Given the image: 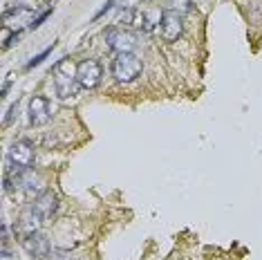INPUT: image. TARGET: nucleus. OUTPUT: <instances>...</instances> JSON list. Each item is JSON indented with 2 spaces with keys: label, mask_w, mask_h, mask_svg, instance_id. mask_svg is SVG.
<instances>
[{
  "label": "nucleus",
  "mask_w": 262,
  "mask_h": 260,
  "mask_svg": "<svg viewBox=\"0 0 262 260\" xmlns=\"http://www.w3.org/2000/svg\"><path fill=\"white\" fill-rule=\"evenodd\" d=\"M52 74H54V90L59 99L76 95V88H81L76 81V65L70 59H61L59 63L52 67Z\"/></svg>",
  "instance_id": "obj_1"
},
{
  "label": "nucleus",
  "mask_w": 262,
  "mask_h": 260,
  "mask_svg": "<svg viewBox=\"0 0 262 260\" xmlns=\"http://www.w3.org/2000/svg\"><path fill=\"white\" fill-rule=\"evenodd\" d=\"M114 81L119 83H133L139 79L141 74V61L135 54H117L110 65Z\"/></svg>",
  "instance_id": "obj_2"
},
{
  "label": "nucleus",
  "mask_w": 262,
  "mask_h": 260,
  "mask_svg": "<svg viewBox=\"0 0 262 260\" xmlns=\"http://www.w3.org/2000/svg\"><path fill=\"white\" fill-rule=\"evenodd\" d=\"M7 164H9V170H14V173L29 170L31 164H34V146H31L27 139L14 142L12 148H9V155H7Z\"/></svg>",
  "instance_id": "obj_3"
},
{
  "label": "nucleus",
  "mask_w": 262,
  "mask_h": 260,
  "mask_svg": "<svg viewBox=\"0 0 262 260\" xmlns=\"http://www.w3.org/2000/svg\"><path fill=\"white\" fill-rule=\"evenodd\" d=\"M108 48H112L117 54H135L137 50V36L123 27H108L103 32Z\"/></svg>",
  "instance_id": "obj_4"
},
{
  "label": "nucleus",
  "mask_w": 262,
  "mask_h": 260,
  "mask_svg": "<svg viewBox=\"0 0 262 260\" xmlns=\"http://www.w3.org/2000/svg\"><path fill=\"white\" fill-rule=\"evenodd\" d=\"M101 76H103V67L99 61L85 59L76 65V81H78V85L85 88V90H94V88L101 83Z\"/></svg>",
  "instance_id": "obj_5"
},
{
  "label": "nucleus",
  "mask_w": 262,
  "mask_h": 260,
  "mask_svg": "<svg viewBox=\"0 0 262 260\" xmlns=\"http://www.w3.org/2000/svg\"><path fill=\"white\" fill-rule=\"evenodd\" d=\"M9 178V175H7ZM14 184L16 186H20V189L25 191L27 195H36L38 197L40 193H45V184H43V178H40L38 173H34V170H23V173H14Z\"/></svg>",
  "instance_id": "obj_6"
},
{
  "label": "nucleus",
  "mask_w": 262,
  "mask_h": 260,
  "mask_svg": "<svg viewBox=\"0 0 262 260\" xmlns=\"http://www.w3.org/2000/svg\"><path fill=\"white\" fill-rule=\"evenodd\" d=\"M43 220H45V218L40 215L34 206H27V209L20 213V218H18V233H20V238L31 236V233H38Z\"/></svg>",
  "instance_id": "obj_7"
},
{
  "label": "nucleus",
  "mask_w": 262,
  "mask_h": 260,
  "mask_svg": "<svg viewBox=\"0 0 262 260\" xmlns=\"http://www.w3.org/2000/svg\"><path fill=\"white\" fill-rule=\"evenodd\" d=\"M182 32H184V23H182L180 14L164 12V16H161V36H164V40L175 43V40L182 36Z\"/></svg>",
  "instance_id": "obj_8"
},
{
  "label": "nucleus",
  "mask_w": 262,
  "mask_h": 260,
  "mask_svg": "<svg viewBox=\"0 0 262 260\" xmlns=\"http://www.w3.org/2000/svg\"><path fill=\"white\" fill-rule=\"evenodd\" d=\"M52 112H50V101H47V97H31L29 101V121L34 123V126H45L47 121H50Z\"/></svg>",
  "instance_id": "obj_9"
},
{
  "label": "nucleus",
  "mask_w": 262,
  "mask_h": 260,
  "mask_svg": "<svg viewBox=\"0 0 262 260\" xmlns=\"http://www.w3.org/2000/svg\"><path fill=\"white\" fill-rule=\"evenodd\" d=\"M23 247L25 251L31 253L34 258H45L50 256V240H47V236L43 233H31V236H25L23 238Z\"/></svg>",
  "instance_id": "obj_10"
},
{
  "label": "nucleus",
  "mask_w": 262,
  "mask_h": 260,
  "mask_svg": "<svg viewBox=\"0 0 262 260\" xmlns=\"http://www.w3.org/2000/svg\"><path fill=\"white\" fill-rule=\"evenodd\" d=\"M31 206H34L43 218H50L52 213L59 209V197H56V193H52V191H45V193H40L36 197Z\"/></svg>",
  "instance_id": "obj_11"
},
{
  "label": "nucleus",
  "mask_w": 262,
  "mask_h": 260,
  "mask_svg": "<svg viewBox=\"0 0 262 260\" xmlns=\"http://www.w3.org/2000/svg\"><path fill=\"white\" fill-rule=\"evenodd\" d=\"M29 16H31V7H27V5H16V7L7 9V12L3 14V23L7 25L9 20L14 18V20H18V23H29L31 25Z\"/></svg>",
  "instance_id": "obj_12"
},
{
  "label": "nucleus",
  "mask_w": 262,
  "mask_h": 260,
  "mask_svg": "<svg viewBox=\"0 0 262 260\" xmlns=\"http://www.w3.org/2000/svg\"><path fill=\"white\" fill-rule=\"evenodd\" d=\"M161 16H164V12H159V9H150V12H144L141 27H144L146 32H155V27H159V23H161Z\"/></svg>",
  "instance_id": "obj_13"
},
{
  "label": "nucleus",
  "mask_w": 262,
  "mask_h": 260,
  "mask_svg": "<svg viewBox=\"0 0 262 260\" xmlns=\"http://www.w3.org/2000/svg\"><path fill=\"white\" fill-rule=\"evenodd\" d=\"M191 0H166V7H168V12H175V14H186L191 12Z\"/></svg>",
  "instance_id": "obj_14"
},
{
  "label": "nucleus",
  "mask_w": 262,
  "mask_h": 260,
  "mask_svg": "<svg viewBox=\"0 0 262 260\" xmlns=\"http://www.w3.org/2000/svg\"><path fill=\"white\" fill-rule=\"evenodd\" d=\"M52 50H54V43H52V45H50V48H45L43 52H40V54H36V56H34V59H31V61H29V63H27V70H34V67H36V65H40V63H43V61L47 59V56H50V54H52Z\"/></svg>",
  "instance_id": "obj_15"
},
{
  "label": "nucleus",
  "mask_w": 262,
  "mask_h": 260,
  "mask_svg": "<svg viewBox=\"0 0 262 260\" xmlns=\"http://www.w3.org/2000/svg\"><path fill=\"white\" fill-rule=\"evenodd\" d=\"M52 12H54V9H45V12H43V14H38V16H36L34 20H31L29 29H38V27H40V25H43V23H45V20H47V18H50V16H52Z\"/></svg>",
  "instance_id": "obj_16"
},
{
  "label": "nucleus",
  "mask_w": 262,
  "mask_h": 260,
  "mask_svg": "<svg viewBox=\"0 0 262 260\" xmlns=\"http://www.w3.org/2000/svg\"><path fill=\"white\" fill-rule=\"evenodd\" d=\"M114 3H117V0H108V3L103 5V7L99 9L97 14H94V20H99V18H103V16H106V14L110 12V9H112V5H114Z\"/></svg>",
  "instance_id": "obj_17"
},
{
  "label": "nucleus",
  "mask_w": 262,
  "mask_h": 260,
  "mask_svg": "<svg viewBox=\"0 0 262 260\" xmlns=\"http://www.w3.org/2000/svg\"><path fill=\"white\" fill-rule=\"evenodd\" d=\"M14 117H18V101L14 103L12 108H9V112H7V117H5V126H9V123L14 121Z\"/></svg>",
  "instance_id": "obj_18"
},
{
  "label": "nucleus",
  "mask_w": 262,
  "mask_h": 260,
  "mask_svg": "<svg viewBox=\"0 0 262 260\" xmlns=\"http://www.w3.org/2000/svg\"><path fill=\"white\" fill-rule=\"evenodd\" d=\"M9 85H12V83H5V85H3V95H0V97H7V92H9Z\"/></svg>",
  "instance_id": "obj_19"
}]
</instances>
